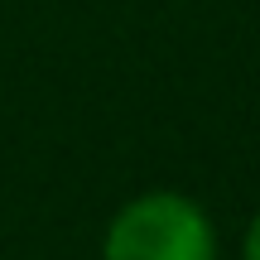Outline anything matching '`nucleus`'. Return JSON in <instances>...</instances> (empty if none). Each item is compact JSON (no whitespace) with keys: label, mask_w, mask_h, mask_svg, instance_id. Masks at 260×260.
Segmentation results:
<instances>
[{"label":"nucleus","mask_w":260,"mask_h":260,"mask_svg":"<svg viewBox=\"0 0 260 260\" xmlns=\"http://www.w3.org/2000/svg\"><path fill=\"white\" fill-rule=\"evenodd\" d=\"M102 260H217V226L198 198L154 188L116 207Z\"/></svg>","instance_id":"1"},{"label":"nucleus","mask_w":260,"mask_h":260,"mask_svg":"<svg viewBox=\"0 0 260 260\" xmlns=\"http://www.w3.org/2000/svg\"><path fill=\"white\" fill-rule=\"evenodd\" d=\"M241 260H260V212L251 217V226L241 236Z\"/></svg>","instance_id":"2"}]
</instances>
